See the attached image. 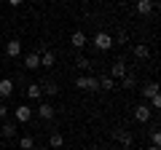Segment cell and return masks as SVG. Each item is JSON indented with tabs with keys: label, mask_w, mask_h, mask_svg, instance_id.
Masks as SVG:
<instances>
[{
	"label": "cell",
	"mask_w": 161,
	"mask_h": 150,
	"mask_svg": "<svg viewBox=\"0 0 161 150\" xmlns=\"http://www.w3.org/2000/svg\"><path fill=\"white\" fill-rule=\"evenodd\" d=\"M92 43H94V48H97V51H110V48H113V35H108V32H97L92 38Z\"/></svg>",
	"instance_id": "6da1fadb"
},
{
	"label": "cell",
	"mask_w": 161,
	"mask_h": 150,
	"mask_svg": "<svg viewBox=\"0 0 161 150\" xmlns=\"http://www.w3.org/2000/svg\"><path fill=\"white\" fill-rule=\"evenodd\" d=\"M75 86H78L80 91H97L99 83H97V78H94V75H80L78 81H75Z\"/></svg>",
	"instance_id": "7a4b0ae2"
},
{
	"label": "cell",
	"mask_w": 161,
	"mask_h": 150,
	"mask_svg": "<svg viewBox=\"0 0 161 150\" xmlns=\"http://www.w3.org/2000/svg\"><path fill=\"white\" fill-rule=\"evenodd\" d=\"M134 121L137 123H148L150 121V104L148 102H140L137 107H134Z\"/></svg>",
	"instance_id": "3957f363"
},
{
	"label": "cell",
	"mask_w": 161,
	"mask_h": 150,
	"mask_svg": "<svg viewBox=\"0 0 161 150\" xmlns=\"http://www.w3.org/2000/svg\"><path fill=\"white\" fill-rule=\"evenodd\" d=\"M54 115H57V110H54L51 102H40L38 104V118L40 121H54Z\"/></svg>",
	"instance_id": "277c9868"
},
{
	"label": "cell",
	"mask_w": 161,
	"mask_h": 150,
	"mask_svg": "<svg viewBox=\"0 0 161 150\" xmlns=\"http://www.w3.org/2000/svg\"><path fill=\"white\" fill-rule=\"evenodd\" d=\"M124 75H129V72H126V62H124V56H121V59H115L113 67H110V78H113V81L118 78V81H121Z\"/></svg>",
	"instance_id": "5b68a950"
},
{
	"label": "cell",
	"mask_w": 161,
	"mask_h": 150,
	"mask_svg": "<svg viewBox=\"0 0 161 150\" xmlns=\"http://www.w3.org/2000/svg\"><path fill=\"white\" fill-rule=\"evenodd\" d=\"M19 54H22V40H19V38L8 40V43H6V56H8V59H16Z\"/></svg>",
	"instance_id": "8992f818"
},
{
	"label": "cell",
	"mask_w": 161,
	"mask_h": 150,
	"mask_svg": "<svg viewBox=\"0 0 161 150\" xmlns=\"http://www.w3.org/2000/svg\"><path fill=\"white\" fill-rule=\"evenodd\" d=\"M16 121L19 123H30V121H32V107H27V104H16Z\"/></svg>",
	"instance_id": "52a82bcc"
},
{
	"label": "cell",
	"mask_w": 161,
	"mask_h": 150,
	"mask_svg": "<svg viewBox=\"0 0 161 150\" xmlns=\"http://www.w3.org/2000/svg\"><path fill=\"white\" fill-rule=\"evenodd\" d=\"M115 139H118L124 147H132V142H134V137H132L129 129H115Z\"/></svg>",
	"instance_id": "ba28073f"
},
{
	"label": "cell",
	"mask_w": 161,
	"mask_h": 150,
	"mask_svg": "<svg viewBox=\"0 0 161 150\" xmlns=\"http://www.w3.org/2000/svg\"><path fill=\"white\" fill-rule=\"evenodd\" d=\"M70 43H73V48H78V51H80L83 46H89V38L80 32V29H75V32L70 35Z\"/></svg>",
	"instance_id": "9c48e42d"
},
{
	"label": "cell",
	"mask_w": 161,
	"mask_h": 150,
	"mask_svg": "<svg viewBox=\"0 0 161 150\" xmlns=\"http://www.w3.org/2000/svg\"><path fill=\"white\" fill-rule=\"evenodd\" d=\"M140 94H142V102H148L150 97H156V94H158V83H156V81H150V83H145V86L140 88Z\"/></svg>",
	"instance_id": "30bf717a"
},
{
	"label": "cell",
	"mask_w": 161,
	"mask_h": 150,
	"mask_svg": "<svg viewBox=\"0 0 161 150\" xmlns=\"http://www.w3.org/2000/svg\"><path fill=\"white\" fill-rule=\"evenodd\" d=\"M24 67H27V70H38L40 67V54L38 51H30L27 56H24Z\"/></svg>",
	"instance_id": "8fae6325"
},
{
	"label": "cell",
	"mask_w": 161,
	"mask_h": 150,
	"mask_svg": "<svg viewBox=\"0 0 161 150\" xmlns=\"http://www.w3.org/2000/svg\"><path fill=\"white\" fill-rule=\"evenodd\" d=\"M54 64H57V54L54 51H40V67H54Z\"/></svg>",
	"instance_id": "7c38bea8"
},
{
	"label": "cell",
	"mask_w": 161,
	"mask_h": 150,
	"mask_svg": "<svg viewBox=\"0 0 161 150\" xmlns=\"http://www.w3.org/2000/svg\"><path fill=\"white\" fill-rule=\"evenodd\" d=\"M0 134H3L6 139H14V137H16V123H14V121H6L3 126H0Z\"/></svg>",
	"instance_id": "4fadbf2b"
},
{
	"label": "cell",
	"mask_w": 161,
	"mask_h": 150,
	"mask_svg": "<svg viewBox=\"0 0 161 150\" xmlns=\"http://www.w3.org/2000/svg\"><path fill=\"white\" fill-rule=\"evenodd\" d=\"M62 145H64V137H62L59 131H51V134H48V147H51V150H59Z\"/></svg>",
	"instance_id": "5bb4252c"
},
{
	"label": "cell",
	"mask_w": 161,
	"mask_h": 150,
	"mask_svg": "<svg viewBox=\"0 0 161 150\" xmlns=\"http://www.w3.org/2000/svg\"><path fill=\"white\" fill-rule=\"evenodd\" d=\"M14 94V81L11 78H0V97H11Z\"/></svg>",
	"instance_id": "9a60e30c"
},
{
	"label": "cell",
	"mask_w": 161,
	"mask_h": 150,
	"mask_svg": "<svg viewBox=\"0 0 161 150\" xmlns=\"http://www.w3.org/2000/svg\"><path fill=\"white\" fill-rule=\"evenodd\" d=\"M24 94H27V99H40L43 97V88H40V83H30Z\"/></svg>",
	"instance_id": "2e32d148"
},
{
	"label": "cell",
	"mask_w": 161,
	"mask_h": 150,
	"mask_svg": "<svg viewBox=\"0 0 161 150\" xmlns=\"http://www.w3.org/2000/svg\"><path fill=\"white\" fill-rule=\"evenodd\" d=\"M137 13H140V16L153 13V3H150V0H137Z\"/></svg>",
	"instance_id": "e0dca14e"
},
{
	"label": "cell",
	"mask_w": 161,
	"mask_h": 150,
	"mask_svg": "<svg viewBox=\"0 0 161 150\" xmlns=\"http://www.w3.org/2000/svg\"><path fill=\"white\" fill-rule=\"evenodd\" d=\"M40 88H43V94H48V97H57V94H59V86L54 81H43V83H40Z\"/></svg>",
	"instance_id": "ac0fdd59"
},
{
	"label": "cell",
	"mask_w": 161,
	"mask_h": 150,
	"mask_svg": "<svg viewBox=\"0 0 161 150\" xmlns=\"http://www.w3.org/2000/svg\"><path fill=\"white\" fill-rule=\"evenodd\" d=\"M97 83H99V88H102V91H113V88H115V81L110 78V75H105V78H97Z\"/></svg>",
	"instance_id": "d6986e66"
},
{
	"label": "cell",
	"mask_w": 161,
	"mask_h": 150,
	"mask_svg": "<svg viewBox=\"0 0 161 150\" xmlns=\"http://www.w3.org/2000/svg\"><path fill=\"white\" fill-rule=\"evenodd\" d=\"M134 56H137V59H148V56H150L148 43H137V46H134Z\"/></svg>",
	"instance_id": "ffe728a7"
},
{
	"label": "cell",
	"mask_w": 161,
	"mask_h": 150,
	"mask_svg": "<svg viewBox=\"0 0 161 150\" xmlns=\"http://www.w3.org/2000/svg\"><path fill=\"white\" fill-rule=\"evenodd\" d=\"M35 147V139L30 137V134H24L22 139H19V150H32Z\"/></svg>",
	"instance_id": "44dd1931"
},
{
	"label": "cell",
	"mask_w": 161,
	"mask_h": 150,
	"mask_svg": "<svg viewBox=\"0 0 161 150\" xmlns=\"http://www.w3.org/2000/svg\"><path fill=\"white\" fill-rule=\"evenodd\" d=\"M121 86L124 88H137V78H134V75H124V78H121Z\"/></svg>",
	"instance_id": "7402d4cb"
},
{
	"label": "cell",
	"mask_w": 161,
	"mask_h": 150,
	"mask_svg": "<svg viewBox=\"0 0 161 150\" xmlns=\"http://www.w3.org/2000/svg\"><path fill=\"white\" fill-rule=\"evenodd\" d=\"M75 67H78V70H89V67H92V59H86V56H80V54H78V56H75Z\"/></svg>",
	"instance_id": "603a6c76"
},
{
	"label": "cell",
	"mask_w": 161,
	"mask_h": 150,
	"mask_svg": "<svg viewBox=\"0 0 161 150\" xmlns=\"http://www.w3.org/2000/svg\"><path fill=\"white\" fill-rule=\"evenodd\" d=\"M150 145H158V147H161V131H158V129L150 131Z\"/></svg>",
	"instance_id": "cb8c5ba5"
},
{
	"label": "cell",
	"mask_w": 161,
	"mask_h": 150,
	"mask_svg": "<svg viewBox=\"0 0 161 150\" xmlns=\"http://www.w3.org/2000/svg\"><path fill=\"white\" fill-rule=\"evenodd\" d=\"M8 115V107H6V102H0V118H6Z\"/></svg>",
	"instance_id": "d4e9b609"
},
{
	"label": "cell",
	"mask_w": 161,
	"mask_h": 150,
	"mask_svg": "<svg viewBox=\"0 0 161 150\" xmlns=\"http://www.w3.org/2000/svg\"><path fill=\"white\" fill-rule=\"evenodd\" d=\"M22 3H24V0H8V6H14V8H16V6H22Z\"/></svg>",
	"instance_id": "484cf974"
},
{
	"label": "cell",
	"mask_w": 161,
	"mask_h": 150,
	"mask_svg": "<svg viewBox=\"0 0 161 150\" xmlns=\"http://www.w3.org/2000/svg\"><path fill=\"white\" fill-rule=\"evenodd\" d=\"M148 150H161V147H158V145H150V147H148Z\"/></svg>",
	"instance_id": "4316f807"
},
{
	"label": "cell",
	"mask_w": 161,
	"mask_h": 150,
	"mask_svg": "<svg viewBox=\"0 0 161 150\" xmlns=\"http://www.w3.org/2000/svg\"><path fill=\"white\" fill-rule=\"evenodd\" d=\"M32 150H46V147H40V145H35V147H32Z\"/></svg>",
	"instance_id": "83f0119b"
},
{
	"label": "cell",
	"mask_w": 161,
	"mask_h": 150,
	"mask_svg": "<svg viewBox=\"0 0 161 150\" xmlns=\"http://www.w3.org/2000/svg\"><path fill=\"white\" fill-rule=\"evenodd\" d=\"M150 3H153V6H156V0H150Z\"/></svg>",
	"instance_id": "f1b7e54d"
},
{
	"label": "cell",
	"mask_w": 161,
	"mask_h": 150,
	"mask_svg": "<svg viewBox=\"0 0 161 150\" xmlns=\"http://www.w3.org/2000/svg\"><path fill=\"white\" fill-rule=\"evenodd\" d=\"M0 70H3V62H0Z\"/></svg>",
	"instance_id": "f546056e"
},
{
	"label": "cell",
	"mask_w": 161,
	"mask_h": 150,
	"mask_svg": "<svg viewBox=\"0 0 161 150\" xmlns=\"http://www.w3.org/2000/svg\"><path fill=\"white\" fill-rule=\"evenodd\" d=\"M35 3H38V0H35Z\"/></svg>",
	"instance_id": "4dcf8cb0"
}]
</instances>
